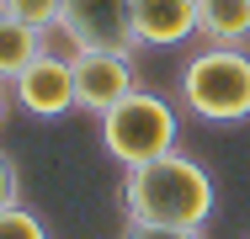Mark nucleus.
<instances>
[{"label":"nucleus","instance_id":"obj_2","mask_svg":"<svg viewBox=\"0 0 250 239\" xmlns=\"http://www.w3.org/2000/svg\"><path fill=\"white\" fill-rule=\"evenodd\" d=\"M181 106L202 122H250V53L245 48H197L181 64Z\"/></svg>","mask_w":250,"mask_h":239},{"label":"nucleus","instance_id":"obj_14","mask_svg":"<svg viewBox=\"0 0 250 239\" xmlns=\"http://www.w3.org/2000/svg\"><path fill=\"white\" fill-rule=\"evenodd\" d=\"M0 122H5V85H0Z\"/></svg>","mask_w":250,"mask_h":239},{"label":"nucleus","instance_id":"obj_12","mask_svg":"<svg viewBox=\"0 0 250 239\" xmlns=\"http://www.w3.org/2000/svg\"><path fill=\"white\" fill-rule=\"evenodd\" d=\"M123 239H202V229H170V223H133L128 218Z\"/></svg>","mask_w":250,"mask_h":239},{"label":"nucleus","instance_id":"obj_5","mask_svg":"<svg viewBox=\"0 0 250 239\" xmlns=\"http://www.w3.org/2000/svg\"><path fill=\"white\" fill-rule=\"evenodd\" d=\"M69 80H75V106L106 117L123 96L139 91L133 53H69Z\"/></svg>","mask_w":250,"mask_h":239},{"label":"nucleus","instance_id":"obj_10","mask_svg":"<svg viewBox=\"0 0 250 239\" xmlns=\"http://www.w3.org/2000/svg\"><path fill=\"white\" fill-rule=\"evenodd\" d=\"M59 5L64 0H0V11L5 16H16V21H27L32 32H59Z\"/></svg>","mask_w":250,"mask_h":239},{"label":"nucleus","instance_id":"obj_3","mask_svg":"<svg viewBox=\"0 0 250 239\" xmlns=\"http://www.w3.org/2000/svg\"><path fill=\"white\" fill-rule=\"evenodd\" d=\"M101 122V149L123 165V170H133V165H149L160 154H170L176 139H181V122H176V106L165 101V96L154 91H133L123 96Z\"/></svg>","mask_w":250,"mask_h":239},{"label":"nucleus","instance_id":"obj_4","mask_svg":"<svg viewBox=\"0 0 250 239\" xmlns=\"http://www.w3.org/2000/svg\"><path fill=\"white\" fill-rule=\"evenodd\" d=\"M59 32L75 53H133V0H64Z\"/></svg>","mask_w":250,"mask_h":239},{"label":"nucleus","instance_id":"obj_8","mask_svg":"<svg viewBox=\"0 0 250 239\" xmlns=\"http://www.w3.org/2000/svg\"><path fill=\"white\" fill-rule=\"evenodd\" d=\"M197 38L213 48L250 43V0H197Z\"/></svg>","mask_w":250,"mask_h":239},{"label":"nucleus","instance_id":"obj_7","mask_svg":"<svg viewBox=\"0 0 250 239\" xmlns=\"http://www.w3.org/2000/svg\"><path fill=\"white\" fill-rule=\"evenodd\" d=\"M139 48H181L197 38V0H133Z\"/></svg>","mask_w":250,"mask_h":239},{"label":"nucleus","instance_id":"obj_1","mask_svg":"<svg viewBox=\"0 0 250 239\" xmlns=\"http://www.w3.org/2000/svg\"><path fill=\"white\" fill-rule=\"evenodd\" d=\"M218 186L192 154L170 149L149 165H133L123 176V213L133 223H170V229H202L213 218Z\"/></svg>","mask_w":250,"mask_h":239},{"label":"nucleus","instance_id":"obj_13","mask_svg":"<svg viewBox=\"0 0 250 239\" xmlns=\"http://www.w3.org/2000/svg\"><path fill=\"white\" fill-rule=\"evenodd\" d=\"M21 202V176H16V159L0 149V213Z\"/></svg>","mask_w":250,"mask_h":239},{"label":"nucleus","instance_id":"obj_11","mask_svg":"<svg viewBox=\"0 0 250 239\" xmlns=\"http://www.w3.org/2000/svg\"><path fill=\"white\" fill-rule=\"evenodd\" d=\"M0 239H48V229H43V218L32 213V207H5L0 213Z\"/></svg>","mask_w":250,"mask_h":239},{"label":"nucleus","instance_id":"obj_6","mask_svg":"<svg viewBox=\"0 0 250 239\" xmlns=\"http://www.w3.org/2000/svg\"><path fill=\"white\" fill-rule=\"evenodd\" d=\"M11 96H16V106L27 112V117H69L75 112V80H69V59H59L53 48H43L16 80H11Z\"/></svg>","mask_w":250,"mask_h":239},{"label":"nucleus","instance_id":"obj_9","mask_svg":"<svg viewBox=\"0 0 250 239\" xmlns=\"http://www.w3.org/2000/svg\"><path fill=\"white\" fill-rule=\"evenodd\" d=\"M48 48V38L43 32H32L27 21H16V16H5L0 11V85H11L38 53Z\"/></svg>","mask_w":250,"mask_h":239}]
</instances>
